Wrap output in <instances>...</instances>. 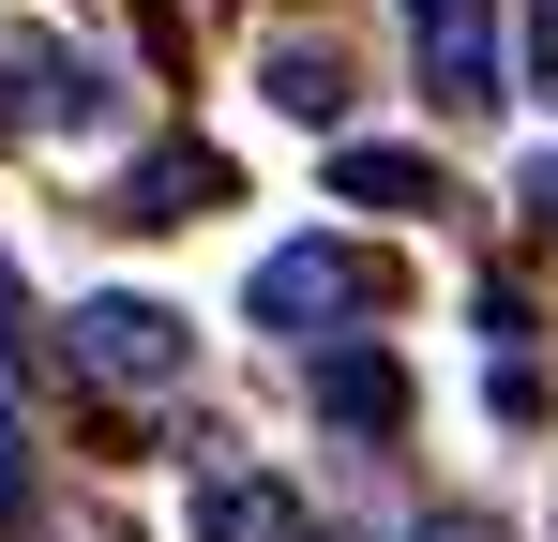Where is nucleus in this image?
<instances>
[{"mask_svg": "<svg viewBox=\"0 0 558 542\" xmlns=\"http://www.w3.org/2000/svg\"><path fill=\"white\" fill-rule=\"evenodd\" d=\"M196 542H332L272 467H196Z\"/></svg>", "mask_w": 558, "mask_h": 542, "instance_id": "obj_5", "label": "nucleus"}, {"mask_svg": "<svg viewBox=\"0 0 558 542\" xmlns=\"http://www.w3.org/2000/svg\"><path fill=\"white\" fill-rule=\"evenodd\" d=\"M332 196L348 211H453V181H438V151H332Z\"/></svg>", "mask_w": 558, "mask_h": 542, "instance_id": "obj_7", "label": "nucleus"}, {"mask_svg": "<svg viewBox=\"0 0 558 542\" xmlns=\"http://www.w3.org/2000/svg\"><path fill=\"white\" fill-rule=\"evenodd\" d=\"M0 347H31V286H15V257H0Z\"/></svg>", "mask_w": 558, "mask_h": 542, "instance_id": "obj_14", "label": "nucleus"}, {"mask_svg": "<svg viewBox=\"0 0 558 542\" xmlns=\"http://www.w3.org/2000/svg\"><path fill=\"white\" fill-rule=\"evenodd\" d=\"M408 542H513V528H498V513H423Z\"/></svg>", "mask_w": 558, "mask_h": 542, "instance_id": "obj_13", "label": "nucleus"}, {"mask_svg": "<svg viewBox=\"0 0 558 542\" xmlns=\"http://www.w3.org/2000/svg\"><path fill=\"white\" fill-rule=\"evenodd\" d=\"M498 0H408V46H423V90L453 106V121H483V106H513L498 90V30H483Z\"/></svg>", "mask_w": 558, "mask_h": 542, "instance_id": "obj_3", "label": "nucleus"}, {"mask_svg": "<svg viewBox=\"0 0 558 542\" xmlns=\"http://www.w3.org/2000/svg\"><path fill=\"white\" fill-rule=\"evenodd\" d=\"M61 361H76L92 392H136V407L196 392V332L167 301H76V317H61Z\"/></svg>", "mask_w": 558, "mask_h": 542, "instance_id": "obj_2", "label": "nucleus"}, {"mask_svg": "<svg viewBox=\"0 0 558 542\" xmlns=\"http://www.w3.org/2000/svg\"><path fill=\"white\" fill-rule=\"evenodd\" d=\"M302 392H317V422H348V438H392V422H408L392 347H317V361H302Z\"/></svg>", "mask_w": 558, "mask_h": 542, "instance_id": "obj_6", "label": "nucleus"}, {"mask_svg": "<svg viewBox=\"0 0 558 542\" xmlns=\"http://www.w3.org/2000/svg\"><path fill=\"white\" fill-rule=\"evenodd\" d=\"M31 513V422H15V392H0V528Z\"/></svg>", "mask_w": 558, "mask_h": 542, "instance_id": "obj_10", "label": "nucleus"}, {"mask_svg": "<svg viewBox=\"0 0 558 542\" xmlns=\"http://www.w3.org/2000/svg\"><path fill=\"white\" fill-rule=\"evenodd\" d=\"M46 121V46H0V136Z\"/></svg>", "mask_w": 558, "mask_h": 542, "instance_id": "obj_9", "label": "nucleus"}, {"mask_svg": "<svg viewBox=\"0 0 558 542\" xmlns=\"http://www.w3.org/2000/svg\"><path fill=\"white\" fill-rule=\"evenodd\" d=\"M513 211H529V226L558 242V151H529V181H513Z\"/></svg>", "mask_w": 558, "mask_h": 542, "instance_id": "obj_11", "label": "nucleus"}, {"mask_svg": "<svg viewBox=\"0 0 558 542\" xmlns=\"http://www.w3.org/2000/svg\"><path fill=\"white\" fill-rule=\"evenodd\" d=\"M196 211H227V151H196V136H151L106 181V226H196Z\"/></svg>", "mask_w": 558, "mask_h": 542, "instance_id": "obj_4", "label": "nucleus"}, {"mask_svg": "<svg viewBox=\"0 0 558 542\" xmlns=\"http://www.w3.org/2000/svg\"><path fill=\"white\" fill-rule=\"evenodd\" d=\"M392 301H408V271L377 242H287V257H257V317L302 332V347H363Z\"/></svg>", "mask_w": 558, "mask_h": 542, "instance_id": "obj_1", "label": "nucleus"}, {"mask_svg": "<svg viewBox=\"0 0 558 542\" xmlns=\"http://www.w3.org/2000/svg\"><path fill=\"white\" fill-rule=\"evenodd\" d=\"M529 90H558V0H529Z\"/></svg>", "mask_w": 558, "mask_h": 542, "instance_id": "obj_12", "label": "nucleus"}, {"mask_svg": "<svg viewBox=\"0 0 558 542\" xmlns=\"http://www.w3.org/2000/svg\"><path fill=\"white\" fill-rule=\"evenodd\" d=\"M257 90H272L287 121H348V61H332V30H317V46H302V30H287L272 61H257Z\"/></svg>", "mask_w": 558, "mask_h": 542, "instance_id": "obj_8", "label": "nucleus"}]
</instances>
